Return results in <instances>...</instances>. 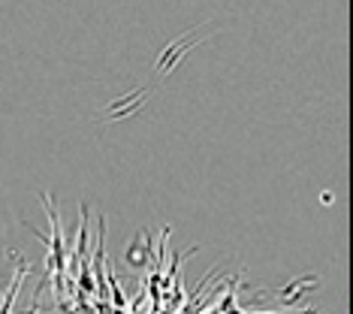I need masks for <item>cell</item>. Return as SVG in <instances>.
Masks as SVG:
<instances>
[{
	"mask_svg": "<svg viewBox=\"0 0 353 314\" xmlns=\"http://www.w3.org/2000/svg\"><path fill=\"white\" fill-rule=\"evenodd\" d=\"M199 43H205V37L190 39V34H188V37H181L175 46H170V48H166V52L157 58V67H154V70H157V76H163V72H170V70L175 67V63H179V61L184 58V52H188L190 46H199Z\"/></svg>",
	"mask_w": 353,
	"mask_h": 314,
	"instance_id": "cell-1",
	"label": "cell"
},
{
	"mask_svg": "<svg viewBox=\"0 0 353 314\" xmlns=\"http://www.w3.org/2000/svg\"><path fill=\"white\" fill-rule=\"evenodd\" d=\"M320 278L317 275H305V278H296L293 284H287L284 290H278V300H284V305H296L305 300V293H308L311 287H317Z\"/></svg>",
	"mask_w": 353,
	"mask_h": 314,
	"instance_id": "cell-2",
	"label": "cell"
},
{
	"mask_svg": "<svg viewBox=\"0 0 353 314\" xmlns=\"http://www.w3.org/2000/svg\"><path fill=\"white\" fill-rule=\"evenodd\" d=\"M145 97H148V91H133V94H127L124 100L112 103L109 112H106V118H109V121H118V118L133 115L136 109H142V103H145Z\"/></svg>",
	"mask_w": 353,
	"mask_h": 314,
	"instance_id": "cell-3",
	"label": "cell"
},
{
	"mask_svg": "<svg viewBox=\"0 0 353 314\" xmlns=\"http://www.w3.org/2000/svg\"><path fill=\"white\" fill-rule=\"evenodd\" d=\"M148 254H151V245H145V248L139 251V236H136V239L130 242V248H127V263H130L133 269H145Z\"/></svg>",
	"mask_w": 353,
	"mask_h": 314,
	"instance_id": "cell-4",
	"label": "cell"
},
{
	"mask_svg": "<svg viewBox=\"0 0 353 314\" xmlns=\"http://www.w3.org/2000/svg\"><path fill=\"white\" fill-rule=\"evenodd\" d=\"M25 275H28V263L21 260L19 272H15V281H12V290H10V293H6V302L0 305V311H10V308H12V302H15V293H19V287H21V281H25Z\"/></svg>",
	"mask_w": 353,
	"mask_h": 314,
	"instance_id": "cell-5",
	"label": "cell"
}]
</instances>
